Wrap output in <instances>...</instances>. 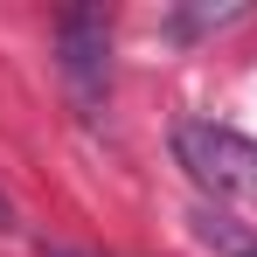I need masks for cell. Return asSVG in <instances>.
<instances>
[{"instance_id": "cell-5", "label": "cell", "mask_w": 257, "mask_h": 257, "mask_svg": "<svg viewBox=\"0 0 257 257\" xmlns=\"http://www.w3.org/2000/svg\"><path fill=\"white\" fill-rule=\"evenodd\" d=\"M63 257H70V250H63Z\"/></svg>"}, {"instance_id": "cell-4", "label": "cell", "mask_w": 257, "mask_h": 257, "mask_svg": "<svg viewBox=\"0 0 257 257\" xmlns=\"http://www.w3.org/2000/svg\"><path fill=\"white\" fill-rule=\"evenodd\" d=\"M0 229H14V202L7 195H0Z\"/></svg>"}, {"instance_id": "cell-2", "label": "cell", "mask_w": 257, "mask_h": 257, "mask_svg": "<svg viewBox=\"0 0 257 257\" xmlns=\"http://www.w3.org/2000/svg\"><path fill=\"white\" fill-rule=\"evenodd\" d=\"M56 49H63L56 63H63V84L77 97V111L97 118L104 111V90H111V21L90 14V7H77V14L56 21Z\"/></svg>"}, {"instance_id": "cell-3", "label": "cell", "mask_w": 257, "mask_h": 257, "mask_svg": "<svg viewBox=\"0 0 257 257\" xmlns=\"http://www.w3.org/2000/svg\"><path fill=\"white\" fill-rule=\"evenodd\" d=\"M195 229H202V243H209L215 257H257V229L229 222V215H202Z\"/></svg>"}, {"instance_id": "cell-1", "label": "cell", "mask_w": 257, "mask_h": 257, "mask_svg": "<svg viewBox=\"0 0 257 257\" xmlns=\"http://www.w3.org/2000/svg\"><path fill=\"white\" fill-rule=\"evenodd\" d=\"M174 160L188 167V181L215 195V202H257V139L215 118H181L174 125Z\"/></svg>"}]
</instances>
